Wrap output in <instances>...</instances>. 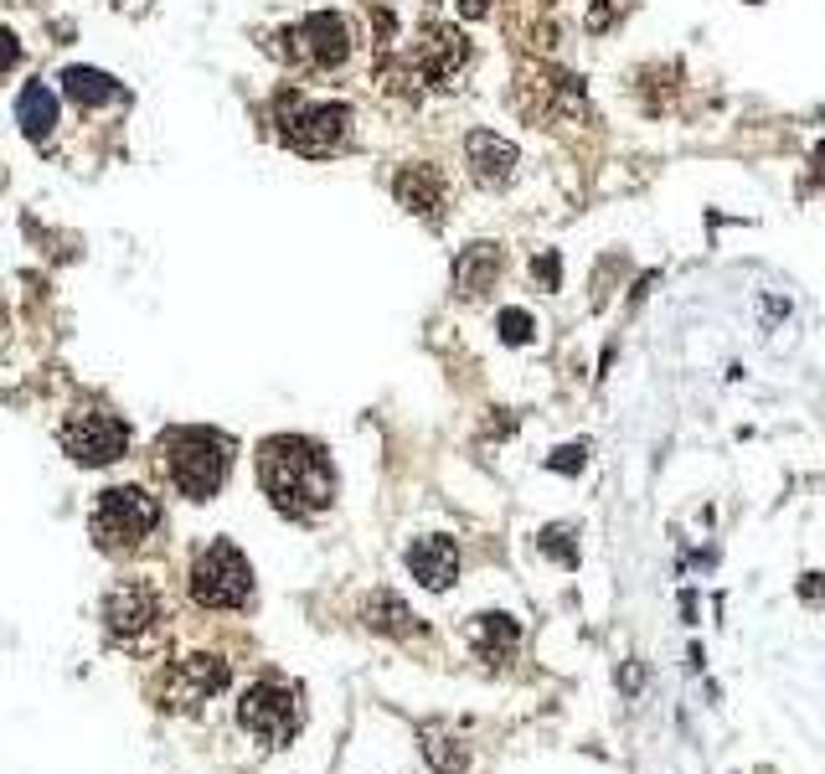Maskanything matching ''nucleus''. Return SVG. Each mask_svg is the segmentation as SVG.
Wrapping results in <instances>:
<instances>
[{
	"label": "nucleus",
	"mask_w": 825,
	"mask_h": 774,
	"mask_svg": "<svg viewBox=\"0 0 825 774\" xmlns=\"http://www.w3.org/2000/svg\"><path fill=\"white\" fill-rule=\"evenodd\" d=\"M465 155H470V176L480 186H505L516 176V166H522V151L511 140H501L495 130H475L465 140Z\"/></svg>",
	"instance_id": "obj_12"
},
{
	"label": "nucleus",
	"mask_w": 825,
	"mask_h": 774,
	"mask_svg": "<svg viewBox=\"0 0 825 774\" xmlns=\"http://www.w3.org/2000/svg\"><path fill=\"white\" fill-rule=\"evenodd\" d=\"M392 191H398V202H403L413 218H438L444 202H449V186H444V176H438L434 166H403L398 181H392Z\"/></svg>",
	"instance_id": "obj_14"
},
{
	"label": "nucleus",
	"mask_w": 825,
	"mask_h": 774,
	"mask_svg": "<svg viewBox=\"0 0 825 774\" xmlns=\"http://www.w3.org/2000/svg\"><path fill=\"white\" fill-rule=\"evenodd\" d=\"M21 63V42H16V32L11 26H0V73H11Z\"/></svg>",
	"instance_id": "obj_24"
},
{
	"label": "nucleus",
	"mask_w": 825,
	"mask_h": 774,
	"mask_svg": "<svg viewBox=\"0 0 825 774\" xmlns=\"http://www.w3.org/2000/svg\"><path fill=\"white\" fill-rule=\"evenodd\" d=\"M155 620H160V599H155V589L140 584V578L114 584L109 599H103V630L114 640H140Z\"/></svg>",
	"instance_id": "obj_9"
},
{
	"label": "nucleus",
	"mask_w": 825,
	"mask_h": 774,
	"mask_svg": "<svg viewBox=\"0 0 825 774\" xmlns=\"http://www.w3.org/2000/svg\"><path fill=\"white\" fill-rule=\"evenodd\" d=\"M258 480L269 490L274 511L285 517H321L336 501V471L325 460L321 444H310L300 434H279L258 450Z\"/></svg>",
	"instance_id": "obj_1"
},
{
	"label": "nucleus",
	"mask_w": 825,
	"mask_h": 774,
	"mask_svg": "<svg viewBox=\"0 0 825 774\" xmlns=\"http://www.w3.org/2000/svg\"><path fill=\"white\" fill-rule=\"evenodd\" d=\"M16 119L32 140H47L52 130H57V93H52L47 84H26L16 99Z\"/></svg>",
	"instance_id": "obj_18"
},
{
	"label": "nucleus",
	"mask_w": 825,
	"mask_h": 774,
	"mask_svg": "<svg viewBox=\"0 0 825 774\" xmlns=\"http://www.w3.org/2000/svg\"><path fill=\"white\" fill-rule=\"evenodd\" d=\"M815 166H821V176H825V145H821V151H815Z\"/></svg>",
	"instance_id": "obj_29"
},
{
	"label": "nucleus",
	"mask_w": 825,
	"mask_h": 774,
	"mask_svg": "<svg viewBox=\"0 0 825 774\" xmlns=\"http://www.w3.org/2000/svg\"><path fill=\"white\" fill-rule=\"evenodd\" d=\"M160 455L186 501H212L233 471V439L218 429H170L160 439Z\"/></svg>",
	"instance_id": "obj_2"
},
{
	"label": "nucleus",
	"mask_w": 825,
	"mask_h": 774,
	"mask_svg": "<svg viewBox=\"0 0 825 774\" xmlns=\"http://www.w3.org/2000/svg\"><path fill=\"white\" fill-rule=\"evenodd\" d=\"M160 527V501L140 486H114L103 490L93 506V538L103 548H135L140 538H150Z\"/></svg>",
	"instance_id": "obj_5"
},
{
	"label": "nucleus",
	"mask_w": 825,
	"mask_h": 774,
	"mask_svg": "<svg viewBox=\"0 0 825 774\" xmlns=\"http://www.w3.org/2000/svg\"><path fill=\"white\" fill-rule=\"evenodd\" d=\"M495 325H501L505 346H526V341H532V316H526V310H501Z\"/></svg>",
	"instance_id": "obj_22"
},
{
	"label": "nucleus",
	"mask_w": 825,
	"mask_h": 774,
	"mask_svg": "<svg viewBox=\"0 0 825 774\" xmlns=\"http://www.w3.org/2000/svg\"><path fill=\"white\" fill-rule=\"evenodd\" d=\"M470 63V42L455 26H423L419 47H413V73L423 84L449 88V78H459V68Z\"/></svg>",
	"instance_id": "obj_10"
},
{
	"label": "nucleus",
	"mask_w": 825,
	"mask_h": 774,
	"mask_svg": "<svg viewBox=\"0 0 825 774\" xmlns=\"http://www.w3.org/2000/svg\"><path fill=\"white\" fill-rule=\"evenodd\" d=\"M532 274H537L542 289H557V274H562V269H557V253H542L537 264H532Z\"/></svg>",
	"instance_id": "obj_25"
},
{
	"label": "nucleus",
	"mask_w": 825,
	"mask_h": 774,
	"mask_svg": "<svg viewBox=\"0 0 825 774\" xmlns=\"http://www.w3.org/2000/svg\"><path fill=\"white\" fill-rule=\"evenodd\" d=\"M279 135H285L289 151L300 155H336L352 145V109L346 103H304L294 88L279 93Z\"/></svg>",
	"instance_id": "obj_3"
},
{
	"label": "nucleus",
	"mask_w": 825,
	"mask_h": 774,
	"mask_svg": "<svg viewBox=\"0 0 825 774\" xmlns=\"http://www.w3.org/2000/svg\"><path fill=\"white\" fill-rule=\"evenodd\" d=\"M294 42H300V57L310 63V68H341L346 57H352V26H346V16H336V11H315V16H304L300 32H289Z\"/></svg>",
	"instance_id": "obj_11"
},
{
	"label": "nucleus",
	"mask_w": 825,
	"mask_h": 774,
	"mask_svg": "<svg viewBox=\"0 0 825 774\" xmlns=\"http://www.w3.org/2000/svg\"><path fill=\"white\" fill-rule=\"evenodd\" d=\"M542 553L573 568V563H578V542H573V532H568V527H547V532H542Z\"/></svg>",
	"instance_id": "obj_21"
},
{
	"label": "nucleus",
	"mask_w": 825,
	"mask_h": 774,
	"mask_svg": "<svg viewBox=\"0 0 825 774\" xmlns=\"http://www.w3.org/2000/svg\"><path fill=\"white\" fill-rule=\"evenodd\" d=\"M191 599L207 609H243L253 599V568L227 538L207 542L191 563Z\"/></svg>",
	"instance_id": "obj_4"
},
{
	"label": "nucleus",
	"mask_w": 825,
	"mask_h": 774,
	"mask_svg": "<svg viewBox=\"0 0 825 774\" xmlns=\"http://www.w3.org/2000/svg\"><path fill=\"white\" fill-rule=\"evenodd\" d=\"M408 573L419 578L423 589H449L459 573V548L455 538H419L408 548Z\"/></svg>",
	"instance_id": "obj_13"
},
{
	"label": "nucleus",
	"mask_w": 825,
	"mask_h": 774,
	"mask_svg": "<svg viewBox=\"0 0 825 774\" xmlns=\"http://www.w3.org/2000/svg\"><path fill=\"white\" fill-rule=\"evenodd\" d=\"M470 640H475V651H480V661L501 666V661L516 651V640H522V624L511 620V615H480V620L470 624Z\"/></svg>",
	"instance_id": "obj_16"
},
{
	"label": "nucleus",
	"mask_w": 825,
	"mask_h": 774,
	"mask_svg": "<svg viewBox=\"0 0 825 774\" xmlns=\"http://www.w3.org/2000/svg\"><path fill=\"white\" fill-rule=\"evenodd\" d=\"M583 460H589V450H583V444H568V450H557L547 465H553V471H562V475H573V471H583Z\"/></svg>",
	"instance_id": "obj_23"
},
{
	"label": "nucleus",
	"mask_w": 825,
	"mask_h": 774,
	"mask_svg": "<svg viewBox=\"0 0 825 774\" xmlns=\"http://www.w3.org/2000/svg\"><path fill=\"white\" fill-rule=\"evenodd\" d=\"M63 88H68L83 109H99V103L124 99V88H119L109 73H93V68H68V73H63Z\"/></svg>",
	"instance_id": "obj_19"
},
{
	"label": "nucleus",
	"mask_w": 825,
	"mask_h": 774,
	"mask_svg": "<svg viewBox=\"0 0 825 774\" xmlns=\"http://www.w3.org/2000/svg\"><path fill=\"white\" fill-rule=\"evenodd\" d=\"M459 11H465V16H486L490 0H459Z\"/></svg>",
	"instance_id": "obj_27"
},
{
	"label": "nucleus",
	"mask_w": 825,
	"mask_h": 774,
	"mask_svg": "<svg viewBox=\"0 0 825 774\" xmlns=\"http://www.w3.org/2000/svg\"><path fill=\"white\" fill-rule=\"evenodd\" d=\"M237 723L248 728L264 749H285V743L300 733V697L289 687H279V682H258V687L243 692Z\"/></svg>",
	"instance_id": "obj_7"
},
{
	"label": "nucleus",
	"mask_w": 825,
	"mask_h": 774,
	"mask_svg": "<svg viewBox=\"0 0 825 774\" xmlns=\"http://www.w3.org/2000/svg\"><path fill=\"white\" fill-rule=\"evenodd\" d=\"M5 341H11V331H5V310H0V352H5Z\"/></svg>",
	"instance_id": "obj_28"
},
{
	"label": "nucleus",
	"mask_w": 825,
	"mask_h": 774,
	"mask_svg": "<svg viewBox=\"0 0 825 774\" xmlns=\"http://www.w3.org/2000/svg\"><path fill=\"white\" fill-rule=\"evenodd\" d=\"M361 620L377 630V635H419V615L398 599V594H371L367 605H361Z\"/></svg>",
	"instance_id": "obj_17"
},
{
	"label": "nucleus",
	"mask_w": 825,
	"mask_h": 774,
	"mask_svg": "<svg viewBox=\"0 0 825 774\" xmlns=\"http://www.w3.org/2000/svg\"><path fill=\"white\" fill-rule=\"evenodd\" d=\"M227 676H233V672H227V661L197 651V656H186V661H176V666H166V676H160L155 697H160V707L197 712V707L212 703V697L227 687Z\"/></svg>",
	"instance_id": "obj_8"
},
{
	"label": "nucleus",
	"mask_w": 825,
	"mask_h": 774,
	"mask_svg": "<svg viewBox=\"0 0 825 774\" xmlns=\"http://www.w3.org/2000/svg\"><path fill=\"white\" fill-rule=\"evenodd\" d=\"M501 279V248L495 243H470L455 264V285L459 295H486L490 285Z\"/></svg>",
	"instance_id": "obj_15"
},
{
	"label": "nucleus",
	"mask_w": 825,
	"mask_h": 774,
	"mask_svg": "<svg viewBox=\"0 0 825 774\" xmlns=\"http://www.w3.org/2000/svg\"><path fill=\"white\" fill-rule=\"evenodd\" d=\"M423 754H428V764L438 774H465V764H470L465 743L455 733H444V728H423Z\"/></svg>",
	"instance_id": "obj_20"
},
{
	"label": "nucleus",
	"mask_w": 825,
	"mask_h": 774,
	"mask_svg": "<svg viewBox=\"0 0 825 774\" xmlns=\"http://www.w3.org/2000/svg\"><path fill=\"white\" fill-rule=\"evenodd\" d=\"M57 439H63V450H68L78 465H114V460H124V450H130V423L114 419V413H103V408H78V413L63 419Z\"/></svg>",
	"instance_id": "obj_6"
},
{
	"label": "nucleus",
	"mask_w": 825,
	"mask_h": 774,
	"mask_svg": "<svg viewBox=\"0 0 825 774\" xmlns=\"http://www.w3.org/2000/svg\"><path fill=\"white\" fill-rule=\"evenodd\" d=\"M800 599H805V605H825V578H821V573H805V578H800Z\"/></svg>",
	"instance_id": "obj_26"
}]
</instances>
